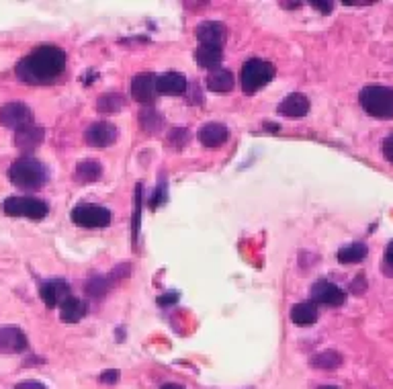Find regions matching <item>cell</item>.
Masks as SVG:
<instances>
[{
    "mask_svg": "<svg viewBox=\"0 0 393 389\" xmlns=\"http://www.w3.org/2000/svg\"><path fill=\"white\" fill-rule=\"evenodd\" d=\"M66 70V54L58 45H39L17 64V78L27 85H50Z\"/></svg>",
    "mask_w": 393,
    "mask_h": 389,
    "instance_id": "obj_1",
    "label": "cell"
},
{
    "mask_svg": "<svg viewBox=\"0 0 393 389\" xmlns=\"http://www.w3.org/2000/svg\"><path fill=\"white\" fill-rule=\"evenodd\" d=\"M8 179L15 186L25 191L41 189L47 182V168L35 158H21L8 168Z\"/></svg>",
    "mask_w": 393,
    "mask_h": 389,
    "instance_id": "obj_2",
    "label": "cell"
},
{
    "mask_svg": "<svg viewBox=\"0 0 393 389\" xmlns=\"http://www.w3.org/2000/svg\"><path fill=\"white\" fill-rule=\"evenodd\" d=\"M361 107L377 119H393V89L381 87V85H371L364 87L359 94Z\"/></svg>",
    "mask_w": 393,
    "mask_h": 389,
    "instance_id": "obj_3",
    "label": "cell"
},
{
    "mask_svg": "<svg viewBox=\"0 0 393 389\" xmlns=\"http://www.w3.org/2000/svg\"><path fill=\"white\" fill-rule=\"evenodd\" d=\"M274 76V68L271 61L252 58L244 64L242 74H240V85L246 94H254L256 90L267 87Z\"/></svg>",
    "mask_w": 393,
    "mask_h": 389,
    "instance_id": "obj_4",
    "label": "cell"
},
{
    "mask_svg": "<svg viewBox=\"0 0 393 389\" xmlns=\"http://www.w3.org/2000/svg\"><path fill=\"white\" fill-rule=\"evenodd\" d=\"M2 210L6 215L13 217H29V219H43L47 215V203L35 197H8L2 203Z\"/></svg>",
    "mask_w": 393,
    "mask_h": 389,
    "instance_id": "obj_5",
    "label": "cell"
},
{
    "mask_svg": "<svg viewBox=\"0 0 393 389\" xmlns=\"http://www.w3.org/2000/svg\"><path fill=\"white\" fill-rule=\"evenodd\" d=\"M72 221L82 228H105L111 223V211L94 203H80L72 211Z\"/></svg>",
    "mask_w": 393,
    "mask_h": 389,
    "instance_id": "obj_6",
    "label": "cell"
},
{
    "mask_svg": "<svg viewBox=\"0 0 393 389\" xmlns=\"http://www.w3.org/2000/svg\"><path fill=\"white\" fill-rule=\"evenodd\" d=\"M0 123L10 129H21L33 123V111L25 103H6L0 109Z\"/></svg>",
    "mask_w": 393,
    "mask_h": 389,
    "instance_id": "obj_7",
    "label": "cell"
},
{
    "mask_svg": "<svg viewBox=\"0 0 393 389\" xmlns=\"http://www.w3.org/2000/svg\"><path fill=\"white\" fill-rule=\"evenodd\" d=\"M311 301H313L316 305L322 303V305L338 307V305H342V303L346 301V293H344L338 285L330 283V281H318V283H313V287H311Z\"/></svg>",
    "mask_w": 393,
    "mask_h": 389,
    "instance_id": "obj_8",
    "label": "cell"
},
{
    "mask_svg": "<svg viewBox=\"0 0 393 389\" xmlns=\"http://www.w3.org/2000/svg\"><path fill=\"white\" fill-rule=\"evenodd\" d=\"M84 138L94 148H107L117 142V127L109 121H98L87 129Z\"/></svg>",
    "mask_w": 393,
    "mask_h": 389,
    "instance_id": "obj_9",
    "label": "cell"
},
{
    "mask_svg": "<svg viewBox=\"0 0 393 389\" xmlns=\"http://www.w3.org/2000/svg\"><path fill=\"white\" fill-rule=\"evenodd\" d=\"M131 94L138 103L142 105H151L158 96V90H156V76L150 72H144V74H138L131 82Z\"/></svg>",
    "mask_w": 393,
    "mask_h": 389,
    "instance_id": "obj_10",
    "label": "cell"
},
{
    "mask_svg": "<svg viewBox=\"0 0 393 389\" xmlns=\"http://www.w3.org/2000/svg\"><path fill=\"white\" fill-rule=\"evenodd\" d=\"M39 295L47 307H60L61 301L70 298V285L64 279H54V281H45L39 287Z\"/></svg>",
    "mask_w": 393,
    "mask_h": 389,
    "instance_id": "obj_11",
    "label": "cell"
},
{
    "mask_svg": "<svg viewBox=\"0 0 393 389\" xmlns=\"http://www.w3.org/2000/svg\"><path fill=\"white\" fill-rule=\"evenodd\" d=\"M29 342L19 328H0V355H19L27 351Z\"/></svg>",
    "mask_w": 393,
    "mask_h": 389,
    "instance_id": "obj_12",
    "label": "cell"
},
{
    "mask_svg": "<svg viewBox=\"0 0 393 389\" xmlns=\"http://www.w3.org/2000/svg\"><path fill=\"white\" fill-rule=\"evenodd\" d=\"M197 39L201 41V45H217L223 47L225 39H228V29L223 23L219 21H205L197 27Z\"/></svg>",
    "mask_w": 393,
    "mask_h": 389,
    "instance_id": "obj_13",
    "label": "cell"
},
{
    "mask_svg": "<svg viewBox=\"0 0 393 389\" xmlns=\"http://www.w3.org/2000/svg\"><path fill=\"white\" fill-rule=\"evenodd\" d=\"M43 138H45V129L41 125L31 123V125H25V127L17 129L15 144H17V148L21 152H33L43 142Z\"/></svg>",
    "mask_w": 393,
    "mask_h": 389,
    "instance_id": "obj_14",
    "label": "cell"
},
{
    "mask_svg": "<svg viewBox=\"0 0 393 389\" xmlns=\"http://www.w3.org/2000/svg\"><path fill=\"white\" fill-rule=\"evenodd\" d=\"M279 113L285 117H305L309 113V98L302 92H293L281 101Z\"/></svg>",
    "mask_w": 393,
    "mask_h": 389,
    "instance_id": "obj_15",
    "label": "cell"
},
{
    "mask_svg": "<svg viewBox=\"0 0 393 389\" xmlns=\"http://www.w3.org/2000/svg\"><path fill=\"white\" fill-rule=\"evenodd\" d=\"M228 127L223 123H205L199 129V142L207 148H219L221 144L228 142Z\"/></svg>",
    "mask_w": 393,
    "mask_h": 389,
    "instance_id": "obj_16",
    "label": "cell"
},
{
    "mask_svg": "<svg viewBox=\"0 0 393 389\" xmlns=\"http://www.w3.org/2000/svg\"><path fill=\"white\" fill-rule=\"evenodd\" d=\"M186 87H188V82L181 72H166V74L156 76L158 94H182Z\"/></svg>",
    "mask_w": 393,
    "mask_h": 389,
    "instance_id": "obj_17",
    "label": "cell"
},
{
    "mask_svg": "<svg viewBox=\"0 0 393 389\" xmlns=\"http://www.w3.org/2000/svg\"><path fill=\"white\" fill-rule=\"evenodd\" d=\"M291 320L295 326H313L318 322V305L313 301H303V303H295L291 309Z\"/></svg>",
    "mask_w": 393,
    "mask_h": 389,
    "instance_id": "obj_18",
    "label": "cell"
},
{
    "mask_svg": "<svg viewBox=\"0 0 393 389\" xmlns=\"http://www.w3.org/2000/svg\"><path fill=\"white\" fill-rule=\"evenodd\" d=\"M84 314H87V305H84V301L82 300L70 295L68 300L61 301L60 305L61 322H66V324H78V322L84 318Z\"/></svg>",
    "mask_w": 393,
    "mask_h": 389,
    "instance_id": "obj_19",
    "label": "cell"
},
{
    "mask_svg": "<svg viewBox=\"0 0 393 389\" xmlns=\"http://www.w3.org/2000/svg\"><path fill=\"white\" fill-rule=\"evenodd\" d=\"M195 58L197 64L201 68H207V70H219L221 61H223V47H217V45H199V50L195 52Z\"/></svg>",
    "mask_w": 393,
    "mask_h": 389,
    "instance_id": "obj_20",
    "label": "cell"
},
{
    "mask_svg": "<svg viewBox=\"0 0 393 389\" xmlns=\"http://www.w3.org/2000/svg\"><path fill=\"white\" fill-rule=\"evenodd\" d=\"M101 177H103V166L96 160H82V162H78L76 173H74V179H76V182H80V184L96 182Z\"/></svg>",
    "mask_w": 393,
    "mask_h": 389,
    "instance_id": "obj_21",
    "label": "cell"
},
{
    "mask_svg": "<svg viewBox=\"0 0 393 389\" xmlns=\"http://www.w3.org/2000/svg\"><path fill=\"white\" fill-rule=\"evenodd\" d=\"M236 87V78L230 70H215L207 78V89L212 92H230Z\"/></svg>",
    "mask_w": 393,
    "mask_h": 389,
    "instance_id": "obj_22",
    "label": "cell"
},
{
    "mask_svg": "<svg viewBox=\"0 0 393 389\" xmlns=\"http://www.w3.org/2000/svg\"><path fill=\"white\" fill-rule=\"evenodd\" d=\"M366 254H369V248L363 242H355V244H348L338 250V260L342 265H357V263H363Z\"/></svg>",
    "mask_w": 393,
    "mask_h": 389,
    "instance_id": "obj_23",
    "label": "cell"
},
{
    "mask_svg": "<svg viewBox=\"0 0 393 389\" xmlns=\"http://www.w3.org/2000/svg\"><path fill=\"white\" fill-rule=\"evenodd\" d=\"M140 123H142L146 133H158L164 127V117L156 109H146L140 115Z\"/></svg>",
    "mask_w": 393,
    "mask_h": 389,
    "instance_id": "obj_24",
    "label": "cell"
},
{
    "mask_svg": "<svg viewBox=\"0 0 393 389\" xmlns=\"http://www.w3.org/2000/svg\"><path fill=\"white\" fill-rule=\"evenodd\" d=\"M125 107V98L117 92H111V94H103L96 103V109L101 113H117L119 109Z\"/></svg>",
    "mask_w": 393,
    "mask_h": 389,
    "instance_id": "obj_25",
    "label": "cell"
},
{
    "mask_svg": "<svg viewBox=\"0 0 393 389\" xmlns=\"http://www.w3.org/2000/svg\"><path fill=\"white\" fill-rule=\"evenodd\" d=\"M113 285V277H103V274H94L91 281L87 283V293L92 298H101L105 293H109Z\"/></svg>",
    "mask_w": 393,
    "mask_h": 389,
    "instance_id": "obj_26",
    "label": "cell"
},
{
    "mask_svg": "<svg viewBox=\"0 0 393 389\" xmlns=\"http://www.w3.org/2000/svg\"><path fill=\"white\" fill-rule=\"evenodd\" d=\"M309 362H311V367H316V369H336V367L342 365V357H340V353H336V351H324V353L311 357Z\"/></svg>",
    "mask_w": 393,
    "mask_h": 389,
    "instance_id": "obj_27",
    "label": "cell"
},
{
    "mask_svg": "<svg viewBox=\"0 0 393 389\" xmlns=\"http://www.w3.org/2000/svg\"><path fill=\"white\" fill-rule=\"evenodd\" d=\"M168 142L175 144L177 150H181L182 146L188 142V131H186L184 127H175V129L170 131V135H168Z\"/></svg>",
    "mask_w": 393,
    "mask_h": 389,
    "instance_id": "obj_28",
    "label": "cell"
},
{
    "mask_svg": "<svg viewBox=\"0 0 393 389\" xmlns=\"http://www.w3.org/2000/svg\"><path fill=\"white\" fill-rule=\"evenodd\" d=\"M383 270L393 277V242L387 244V248H385V256H383Z\"/></svg>",
    "mask_w": 393,
    "mask_h": 389,
    "instance_id": "obj_29",
    "label": "cell"
},
{
    "mask_svg": "<svg viewBox=\"0 0 393 389\" xmlns=\"http://www.w3.org/2000/svg\"><path fill=\"white\" fill-rule=\"evenodd\" d=\"M119 381V371L117 369H109V371H103L101 373V383H117Z\"/></svg>",
    "mask_w": 393,
    "mask_h": 389,
    "instance_id": "obj_30",
    "label": "cell"
},
{
    "mask_svg": "<svg viewBox=\"0 0 393 389\" xmlns=\"http://www.w3.org/2000/svg\"><path fill=\"white\" fill-rule=\"evenodd\" d=\"M383 156H385V160H390L393 164V133L383 140Z\"/></svg>",
    "mask_w": 393,
    "mask_h": 389,
    "instance_id": "obj_31",
    "label": "cell"
},
{
    "mask_svg": "<svg viewBox=\"0 0 393 389\" xmlns=\"http://www.w3.org/2000/svg\"><path fill=\"white\" fill-rule=\"evenodd\" d=\"M15 389H47L43 383H39V381H21V383H17Z\"/></svg>",
    "mask_w": 393,
    "mask_h": 389,
    "instance_id": "obj_32",
    "label": "cell"
},
{
    "mask_svg": "<svg viewBox=\"0 0 393 389\" xmlns=\"http://www.w3.org/2000/svg\"><path fill=\"white\" fill-rule=\"evenodd\" d=\"M311 6H313V8H318V10H322L324 15L332 13V8H334L332 2H311Z\"/></svg>",
    "mask_w": 393,
    "mask_h": 389,
    "instance_id": "obj_33",
    "label": "cell"
},
{
    "mask_svg": "<svg viewBox=\"0 0 393 389\" xmlns=\"http://www.w3.org/2000/svg\"><path fill=\"white\" fill-rule=\"evenodd\" d=\"M160 389H186V388L181 386V383H166V386H162Z\"/></svg>",
    "mask_w": 393,
    "mask_h": 389,
    "instance_id": "obj_34",
    "label": "cell"
},
{
    "mask_svg": "<svg viewBox=\"0 0 393 389\" xmlns=\"http://www.w3.org/2000/svg\"><path fill=\"white\" fill-rule=\"evenodd\" d=\"M177 300V295H168V298H160V303H162V305H164V303H168V301H175Z\"/></svg>",
    "mask_w": 393,
    "mask_h": 389,
    "instance_id": "obj_35",
    "label": "cell"
},
{
    "mask_svg": "<svg viewBox=\"0 0 393 389\" xmlns=\"http://www.w3.org/2000/svg\"><path fill=\"white\" fill-rule=\"evenodd\" d=\"M320 389H338V388H334V386H324V388H320Z\"/></svg>",
    "mask_w": 393,
    "mask_h": 389,
    "instance_id": "obj_36",
    "label": "cell"
}]
</instances>
